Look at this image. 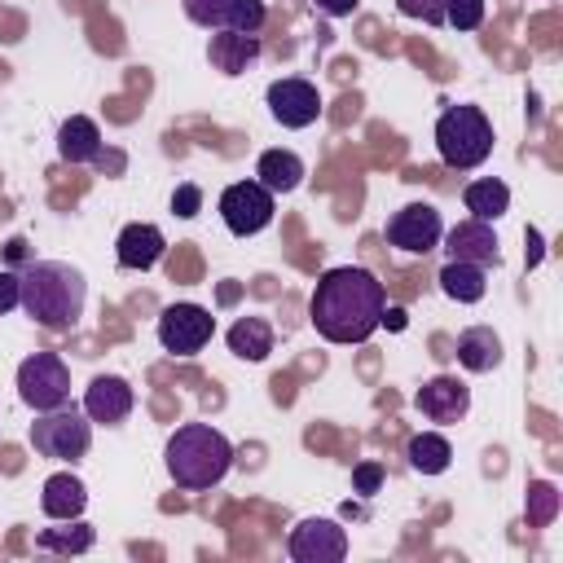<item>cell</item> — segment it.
<instances>
[{
  "label": "cell",
  "mask_w": 563,
  "mask_h": 563,
  "mask_svg": "<svg viewBox=\"0 0 563 563\" xmlns=\"http://www.w3.org/2000/svg\"><path fill=\"white\" fill-rule=\"evenodd\" d=\"M383 282L369 268L339 264L325 268L308 299V321L325 343H365L383 325Z\"/></svg>",
  "instance_id": "cell-1"
},
{
  "label": "cell",
  "mask_w": 563,
  "mask_h": 563,
  "mask_svg": "<svg viewBox=\"0 0 563 563\" xmlns=\"http://www.w3.org/2000/svg\"><path fill=\"white\" fill-rule=\"evenodd\" d=\"M18 282H22L18 308L35 325H44L53 334L75 330V321L84 317V303H88V282H84V273L75 264H66V260H31L18 273Z\"/></svg>",
  "instance_id": "cell-2"
},
{
  "label": "cell",
  "mask_w": 563,
  "mask_h": 563,
  "mask_svg": "<svg viewBox=\"0 0 563 563\" xmlns=\"http://www.w3.org/2000/svg\"><path fill=\"white\" fill-rule=\"evenodd\" d=\"M163 462H167V475L176 488H189V493H202V488H216L229 466H233V444L224 431L207 427V422H185L167 435V449H163Z\"/></svg>",
  "instance_id": "cell-3"
},
{
  "label": "cell",
  "mask_w": 563,
  "mask_h": 563,
  "mask_svg": "<svg viewBox=\"0 0 563 563\" xmlns=\"http://www.w3.org/2000/svg\"><path fill=\"white\" fill-rule=\"evenodd\" d=\"M435 150L444 158V167L471 172L493 154V123L479 106H449L435 119Z\"/></svg>",
  "instance_id": "cell-4"
},
{
  "label": "cell",
  "mask_w": 563,
  "mask_h": 563,
  "mask_svg": "<svg viewBox=\"0 0 563 563\" xmlns=\"http://www.w3.org/2000/svg\"><path fill=\"white\" fill-rule=\"evenodd\" d=\"M31 449L53 462H79L92 449V418L75 409L70 400L57 409H44L31 422Z\"/></svg>",
  "instance_id": "cell-5"
},
{
  "label": "cell",
  "mask_w": 563,
  "mask_h": 563,
  "mask_svg": "<svg viewBox=\"0 0 563 563\" xmlns=\"http://www.w3.org/2000/svg\"><path fill=\"white\" fill-rule=\"evenodd\" d=\"M18 400L35 413L44 409H57L70 400V369L57 352H31L22 365H18Z\"/></svg>",
  "instance_id": "cell-6"
},
{
  "label": "cell",
  "mask_w": 563,
  "mask_h": 563,
  "mask_svg": "<svg viewBox=\"0 0 563 563\" xmlns=\"http://www.w3.org/2000/svg\"><path fill=\"white\" fill-rule=\"evenodd\" d=\"M277 211V194H268L260 180H233L220 194V220L233 238H255L260 229L273 224Z\"/></svg>",
  "instance_id": "cell-7"
},
{
  "label": "cell",
  "mask_w": 563,
  "mask_h": 563,
  "mask_svg": "<svg viewBox=\"0 0 563 563\" xmlns=\"http://www.w3.org/2000/svg\"><path fill=\"white\" fill-rule=\"evenodd\" d=\"M216 334V317L202 303H167L158 312V343L172 356H194L211 343Z\"/></svg>",
  "instance_id": "cell-8"
},
{
  "label": "cell",
  "mask_w": 563,
  "mask_h": 563,
  "mask_svg": "<svg viewBox=\"0 0 563 563\" xmlns=\"http://www.w3.org/2000/svg\"><path fill=\"white\" fill-rule=\"evenodd\" d=\"M264 101H268V114H273L282 128H290V132L312 128V123L321 119V92H317V84H308V79H299V75L273 79L268 92H264Z\"/></svg>",
  "instance_id": "cell-9"
},
{
  "label": "cell",
  "mask_w": 563,
  "mask_h": 563,
  "mask_svg": "<svg viewBox=\"0 0 563 563\" xmlns=\"http://www.w3.org/2000/svg\"><path fill=\"white\" fill-rule=\"evenodd\" d=\"M440 238H444V220L431 202H409L387 220V242L405 255H427L440 246Z\"/></svg>",
  "instance_id": "cell-10"
},
{
  "label": "cell",
  "mask_w": 563,
  "mask_h": 563,
  "mask_svg": "<svg viewBox=\"0 0 563 563\" xmlns=\"http://www.w3.org/2000/svg\"><path fill=\"white\" fill-rule=\"evenodd\" d=\"M185 18L194 26H207V31H246V35H260L268 9L264 0H180Z\"/></svg>",
  "instance_id": "cell-11"
},
{
  "label": "cell",
  "mask_w": 563,
  "mask_h": 563,
  "mask_svg": "<svg viewBox=\"0 0 563 563\" xmlns=\"http://www.w3.org/2000/svg\"><path fill=\"white\" fill-rule=\"evenodd\" d=\"M286 550L295 563H339L347 559V532L334 519H299L286 537Z\"/></svg>",
  "instance_id": "cell-12"
},
{
  "label": "cell",
  "mask_w": 563,
  "mask_h": 563,
  "mask_svg": "<svg viewBox=\"0 0 563 563\" xmlns=\"http://www.w3.org/2000/svg\"><path fill=\"white\" fill-rule=\"evenodd\" d=\"M413 409L427 418V422H462L466 409H471V387L457 383L453 374H435L418 387L413 396Z\"/></svg>",
  "instance_id": "cell-13"
},
{
  "label": "cell",
  "mask_w": 563,
  "mask_h": 563,
  "mask_svg": "<svg viewBox=\"0 0 563 563\" xmlns=\"http://www.w3.org/2000/svg\"><path fill=\"white\" fill-rule=\"evenodd\" d=\"M132 405H136V391L123 374H97L84 391V413L101 427H119L132 413Z\"/></svg>",
  "instance_id": "cell-14"
},
{
  "label": "cell",
  "mask_w": 563,
  "mask_h": 563,
  "mask_svg": "<svg viewBox=\"0 0 563 563\" xmlns=\"http://www.w3.org/2000/svg\"><path fill=\"white\" fill-rule=\"evenodd\" d=\"M444 251H449V260H466V264H479V268H497L501 264V251H497V233H493V224L488 220H462V224H453L449 233H444Z\"/></svg>",
  "instance_id": "cell-15"
},
{
  "label": "cell",
  "mask_w": 563,
  "mask_h": 563,
  "mask_svg": "<svg viewBox=\"0 0 563 563\" xmlns=\"http://www.w3.org/2000/svg\"><path fill=\"white\" fill-rule=\"evenodd\" d=\"M163 251H167V238H163V229L150 224V220L123 224V233H119V242H114V260H119V268H128V273L154 268V264L163 260Z\"/></svg>",
  "instance_id": "cell-16"
},
{
  "label": "cell",
  "mask_w": 563,
  "mask_h": 563,
  "mask_svg": "<svg viewBox=\"0 0 563 563\" xmlns=\"http://www.w3.org/2000/svg\"><path fill=\"white\" fill-rule=\"evenodd\" d=\"M207 62L220 70V75H246L255 62H260V35H246V31H216L211 44H207Z\"/></svg>",
  "instance_id": "cell-17"
},
{
  "label": "cell",
  "mask_w": 563,
  "mask_h": 563,
  "mask_svg": "<svg viewBox=\"0 0 563 563\" xmlns=\"http://www.w3.org/2000/svg\"><path fill=\"white\" fill-rule=\"evenodd\" d=\"M84 506H88V488H84V479H79V475L57 471V475H48V479H44L40 510H44L48 519L70 523V519H79V515H84Z\"/></svg>",
  "instance_id": "cell-18"
},
{
  "label": "cell",
  "mask_w": 563,
  "mask_h": 563,
  "mask_svg": "<svg viewBox=\"0 0 563 563\" xmlns=\"http://www.w3.org/2000/svg\"><path fill=\"white\" fill-rule=\"evenodd\" d=\"M308 167L295 150H264L260 163H255V180L268 189V194H295L303 185Z\"/></svg>",
  "instance_id": "cell-19"
},
{
  "label": "cell",
  "mask_w": 563,
  "mask_h": 563,
  "mask_svg": "<svg viewBox=\"0 0 563 563\" xmlns=\"http://www.w3.org/2000/svg\"><path fill=\"white\" fill-rule=\"evenodd\" d=\"M57 154H62V163H97L101 158V128L88 114H70L57 128Z\"/></svg>",
  "instance_id": "cell-20"
},
{
  "label": "cell",
  "mask_w": 563,
  "mask_h": 563,
  "mask_svg": "<svg viewBox=\"0 0 563 563\" xmlns=\"http://www.w3.org/2000/svg\"><path fill=\"white\" fill-rule=\"evenodd\" d=\"M457 361H462V369H471V374L497 369V365H501V339H497V330H493V325H466V330L457 334Z\"/></svg>",
  "instance_id": "cell-21"
},
{
  "label": "cell",
  "mask_w": 563,
  "mask_h": 563,
  "mask_svg": "<svg viewBox=\"0 0 563 563\" xmlns=\"http://www.w3.org/2000/svg\"><path fill=\"white\" fill-rule=\"evenodd\" d=\"M435 282H440V290H444L453 303H479V299L488 295V268L466 264V260H449Z\"/></svg>",
  "instance_id": "cell-22"
},
{
  "label": "cell",
  "mask_w": 563,
  "mask_h": 563,
  "mask_svg": "<svg viewBox=\"0 0 563 563\" xmlns=\"http://www.w3.org/2000/svg\"><path fill=\"white\" fill-rule=\"evenodd\" d=\"M224 339H229V352L238 361H251V365L268 361V352H273V325L264 317H238Z\"/></svg>",
  "instance_id": "cell-23"
},
{
  "label": "cell",
  "mask_w": 563,
  "mask_h": 563,
  "mask_svg": "<svg viewBox=\"0 0 563 563\" xmlns=\"http://www.w3.org/2000/svg\"><path fill=\"white\" fill-rule=\"evenodd\" d=\"M462 202H466V211L475 216V220H497V216H506L510 211V185L506 180H497V176H479V180H471L466 189H462Z\"/></svg>",
  "instance_id": "cell-24"
},
{
  "label": "cell",
  "mask_w": 563,
  "mask_h": 563,
  "mask_svg": "<svg viewBox=\"0 0 563 563\" xmlns=\"http://www.w3.org/2000/svg\"><path fill=\"white\" fill-rule=\"evenodd\" d=\"M405 457H409V466H413L418 475H444L449 462H453V444H449L440 431H418V435L409 440Z\"/></svg>",
  "instance_id": "cell-25"
},
{
  "label": "cell",
  "mask_w": 563,
  "mask_h": 563,
  "mask_svg": "<svg viewBox=\"0 0 563 563\" xmlns=\"http://www.w3.org/2000/svg\"><path fill=\"white\" fill-rule=\"evenodd\" d=\"M92 541H97V532L84 519H70V528H44V532H35V545L40 550H53V554H84V550H92Z\"/></svg>",
  "instance_id": "cell-26"
},
{
  "label": "cell",
  "mask_w": 563,
  "mask_h": 563,
  "mask_svg": "<svg viewBox=\"0 0 563 563\" xmlns=\"http://www.w3.org/2000/svg\"><path fill=\"white\" fill-rule=\"evenodd\" d=\"M484 22V0H449L444 4V26L453 31H475Z\"/></svg>",
  "instance_id": "cell-27"
},
{
  "label": "cell",
  "mask_w": 563,
  "mask_h": 563,
  "mask_svg": "<svg viewBox=\"0 0 563 563\" xmlns=\"http://www.w3.org/2000/svg\"><path fill=\"white\" fill-rule=\"evenodd\" d=\"M444 4H449V0H396V9H400L405 18H418V22H427V26H444Z\"/></svg>",
  "instance_id": "cell-28"
},
{
  "label": "cell",
  "mask_w": 563,
  "mask_h": 563,
  "mask_svg": "<svg viewBox=\"0 0 563 563\" xmlns=\"http://www.w3.org/2000/svg\"><path fill=\"white\" fill-rule=\"evenodd\" d=\"M198 211H202V189H198L194 180L176 185V194H172V216H180V220H194Z\"/></svg>",
  "instance_id": "cell-29"
},
{
  "label": "cell",
  "mask_w": 563,
  "mask_h": 563,
  "mask_svg": "<svg viewBox=\"0 0 563 563\" xmlns=\"http://www.w3.org/2000/svg\"><path fill=\"white\" fill-rule=\"evenodd\" d=\"M378 484H383V466H378V462H361V466L352 471V488H356L361 497L378 493Z\"/></svg>",
  "instance_id": "cell-30"
},
{
  "label": "cell",
  "mask_w": 563,
  "mask_h": 563,
  "mask_svg": "<svg viewBox=\"0 0 563 563\" xmlns=\"http://www.w3.org/2000/svg\"><path fill=\"white\" fill-rule=\"evenodd\" d=\"M18 295H22V282H18V273L0 268V317L18 308Z\"/></svg>",
  "instance_id": "cell-31"
},
{
  "label": "cell",
  "mask_w": 563,
  "mask_h": 563,
  "mask_svg": "<svg viewBox=\"0 0 563 563\" xmlns=\"http://www.w3.org/2000/svg\"><path fill=\"white\" fill-rule=\"evenodd\" d=\"M325 18H352L356 9H361V0H312Z\"/></svg>",
  "instance_id": "cell-32"
},
{
  "label": "cell",
  "mask_w": 563,
  "mask_h": 563,
  "mask_svg": "<svg viewBox=\"0 0 563 563\" xmlns=\"http://www.w3.org/2000/svg\"><path fill=\"white\" fill-rule=\"evenodd\" d=\"M528 246H532V251H528V268H532V264L541 260V233H537V229H528Z\"/></svg>",
  "instance_id": "cell-33"
},
{
  "label": "cell",
  "mask_w": 563,
  "mask_h": 563,
  "mask_svg": "<svg viewBox=\"0 0 563 563\" xmlns=\"http://www.w3.org/2000/svg\"><path fill=\"white\" fill-rule=\"evenodd\" d=\"M383 321H387L391 330H405V308H383Z\"/></svg>",
  "instance_id": "cell-34"
}]
</instances>
